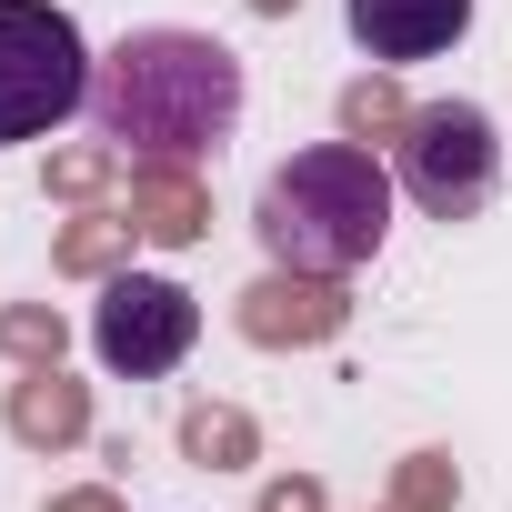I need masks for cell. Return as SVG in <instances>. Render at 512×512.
I'll list each match as a JSON object with an SVG mask.
<instances>
[{
    "label": "cell",
    "instance_id": "6da1fadb",
    "mask_svg": "<svg viewBox=\"0 0 512 512\" xmlns=\"http://www.w3.org/2000/svg\"><path fill=\"white\" fill-rule=\"evenodd\" d=\"M241 101H251L241 51L181 21L121 31L111 61H91V131L121 161H211L241 131Z\"/></svg>",
    "mask_w": 512,
    "mask_h": 512
},
{
    "label": "cell",
    "instance_id": "7a4b0ae2",
    "mask_svg": "<svg viewBox=\"0 0 512 512\" xmlns=\"http://www.w3.org/2000/svg\"><path fill=\"white\" fill-rule=\"evenodd\" d=\"M392 231V171L362 141H312L292 161L262 171V201H251V241L272 251L302 282H342L362 272Z\"/></svg>",
    "mask_w": 512,
    "mask_h": 512
},
{
    "label": "cell",
    "instance_id": "3957f363",
    "mask_svg": "<svg viewBox=\"0 0 512 512\" xmlns=\"http://www.w3.org/2000/svg\"><path fill=\"white\" fill-rule=\"evenodd\" d=\"M91 111V41L61 0H0V151Z\"/></svg>",
    "mask_w": 512,
    "mask_h": 512
},
{
    "label": "cell",
    "instance_id": "277c9868",
    "mask_svg": "<svg viewBox=\"0 0 512 512\" xmlns=\"http://www.w3.org/2000/svg\"><path fill=\"white\" fill-rule=\"evenodd\" d=\"M432 221H472L502 181V131L482 101H422L412 131H402V171H392Z\"/></svg>",
    "mask_w": 512,
    "mask_h": 512
},
{
    "label": "cell",
    "instance_id": "5b68a950",
    "mask_svg": "<svg viewBox=\"0 0 512 512\" xmlns=\"http://www.w3.org/2000/svg\"><path fill=\"white\" fill-rule=\"evenodd\" d=\"M191 342H201V302H191L181 282H161V272H121V282L91 302V352H101V372H121V382L181 372Z\"/></svg>",
    "mask_w": 512,
    "mask_h": 512
},
{
    "label": "cell",
    "instance_id": "8992f818",
    "mask_svg": "<svg viewBox=\"0 0 512 512\" xmlns=\"http://www.w3.org/2000/svg\"><path fill=\"white\" fill-rule=\"evenodd\" d=\"M362 61H442L472 31V0H342Z\"/></svg>",
    "mask_w": 512,
    "mask_h": 512
}]
</instances>
